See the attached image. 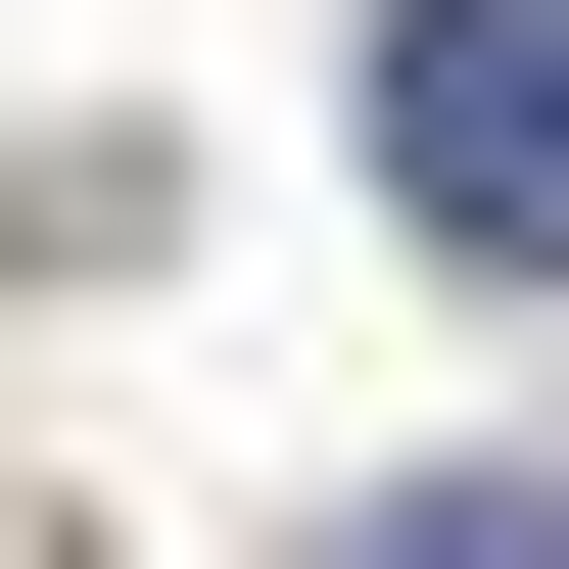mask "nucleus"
I'll list each match as a JSON object with an SVG mask.
<instances>
[{
	"label": "nucleus",
	"instance_id": "nucleus-1",
	"mask_svg": "<svg viewBox=\"0 0 569 569\" xmlns=\"http://www.w3.org/2000/svg\"><path fill=\"white\" fill-rule=\"evenodd\" d=\"M380 238L427 284H569V0H380Z\"/></svg>",
	"mask_w": 569,
	"mask_h": 569
},
{
	"label": "nucleus",
	"instance_id": "nucleus-2",
	"mask_svg": "<svg viewBox=\"0 0 569 569\" xmlns=\"http://www.w3.org/2000/svg\"><path fill=\"white\" fill-rule=\"evenodd\" d=\"M332 569H569V522H522V475H380V522H332Z\"/></svg>",
	"mask_w": 569,
	"mask_h": 569
}]
</instances>
